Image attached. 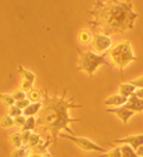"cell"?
<instances>
[{"label": "cell", "mask_w": 143, "mask_h": 157, "mask_svg": "<svg viewBox=\"0 0 143 157\" xmlns=\"http://www.w3.org/2000/svg\"><path fill=\"white\" fill-rule=\"evenodd\" d=\"M67 90L64 89L61 95L54 92L53 95L43 90V106L38 114V125L47 133V139L51 143L57 142V138L66 131L70 135H75L70 124L81 121V118H75L70 114L71 109H81L82 104H77L74 98H67Z\"/></svg>", "instance_id": "cell-1"}, {"label": "cell", "mask_w": 143, "mask_h": 157, "mask_svg": "<svg viewBox=\"0 0 143 157\" xmlns=\"http://www.w3.org/2000/svg\"><path fill=\"white\" fill-rule=\"evenodd\" d=\"M89 14L93 17L88 21L90 28L103 31L106 35L134 29L135 21L139 17L134 11V3L122 0H96Z\"/></svg>", "instance_id": "cell-2"}, {"label": "cell", "mask_w": 143, "mask_h": 157, "mask_svg": "<svg viewBox=\"0 0 143 157\" xmlns=\"http://www.w3.org/2000/svg\"><path fill=\"white\" fill-rule=\"evenodd\" d=\"M108 57H110L111 65L117 67L119 72L124 71V68L128 64L137 61V57L135 56L132 44L129 40H122L119 43H117L115 46H113L108 50Z\"/></svg>", "instance_id": "cell-3"}, {"label": "cell", "mask_w": 143, "mask_h": 157, "mask_svg": "<svg viewBox=\"0 0 143 157\" xmlns=\"http://www.w3.org/2000/svg\"><path fill=\"white\" fill-rule=\"evenodd\" d=\"M79 53V60H78V70L79 71L86 72L89 77H93L95 72L97 71V68L100 65H111V63L107 60L106 54H97L92 50H78Z\"/></svg>", "instance_id": "cell-4"}, {"label": "cell", "mask_w": 143, "mask_h": 157, "mask_svg": "<svg viewBox=\"0 0 143 157\" xmlns=\"http://www.w3.org/2000/svg\"><path fill=\"white\" fill-rule=\"evenodd\" d=\"M60 136L72 140V142H74L79 149H82V150H86V151H100V153H104V149L101 147V146L96 145L95 142H92V140L88 139V138L75 136V135H70V133H68V135H67V133H61Z\"/></svg>", "instance_id": "cell-5"}, {"label": "cell", "mask_w": 143, "mask_h": 157, "mask_svg": "<svg viewBox=\"0 0 143 157\" xmlns=\"http://www.w3.org/2000/svg\"><path fill=\"white\" fill-rule=\"evenodd\" d=\"M90 44H92L95 53L104 54L108 53V50L113 48V39L110 35H106V33H96L93 35V40Z\"/></svg>", "instance_id": "cell-6"}, {"label": "cell", "mask_w": 143, "mask_h": 157, "mask_svg": "<svg viewBox=\"0 0 143 157\" xmlns=\"http://www.w3.org/2000/svg\"><path fill=\"white\" fill-rule=\"evenodd\" d=\"M111 145H128L136 150L139 146L143 145V133H140V135H131V136H125V138H119V139L111 142Z\"/></svg>", "instance_id": "cell-7"}, {"label": "cell", "mask_w": 143, "mask_h": 157, "mask_svg": "<svg viewBox=\"0 0 143 157\" xmlns=\"http://www.w3.org/2000/svg\"><path fill=\"white\" fill-rule=\"evenodd\" d=\"M107 113L115 114V116L118 117L122 122H124V124H128V121L134 117L135 111L126 109L125 106H119V107H110V109H107Z\"/></svg>", "instance_id": "cell-8"}, {"label": "cell", "mask_w": 143, "mask_h": 157, "mask_svg": "<svg viewBox=\"0 0 143 157\" xmlns=\"http://www.w3.org/2000/svg\"><path fill=\"white\" fill-rule=\"evenodd\" d=\"M124 106H125L126 109L135 111V113H140V111H143V100L139 99V98H136L135 95H132L131 98H128V100H126V103L124 104Z\"/></svg>", "instance_id": "cell-9"}, {"label": "cell", "mask_w": 143, "mask_h": 157, "mask_svg": "<svg viewBox=\"0 0 143 157\" xmlns=\"http://www.w3.org/2000/svg\"><path fill=\"white\" fill-rule=\"evenodd\" d=\"M126 100H128V99H126L125 96L113 95V96H110V98L106 99L104 104L106 106H110V107H119V106H124V104L126 103Z\"/></svg>", "instance_id": "cell-10"}, {"label": "cell", "mask_w": 143, "mask_h": 157, "mask_svg": "<svg viewBox=\"0 0 143 157\" xmlns=\"http://www.w3.org/2000/svg\"><path fill=\"white\" fill-rule=\"evenodd\" d=\"M43 106V101H36V103H31L27 109L22 110V114L25 117H35L36 114H39L40 109Z\"/></svg>", "instance_id": "cell-11"}, {"label": "cell", "mask_w": 143, "mask_h": 157, "mask_svg": "<svg viewBox=\"0 0 143 157\" xmlns=\"http://www.w3.org/2000/svg\"><path fill=\"white\" fill-rule=\"evenodd\" d=\"M118 89H119V95L125 96L126 99H128V98H131V96L135 93V90H136V88H135V86L132 85L131 82H126V83H119V85H118Z\"/></svg>", "instance_id": "cell-12"}, {"label": "cell", "mask_w": 143, "mask_h": 157, "mask_svg": "<svg viewBox=\"0 0 143 157\" xmlns=\"http://www.w3.org/2000/svg\"><path fill=\"white\" fill-rule=\"evenodd\" d=\"M92 40H93V35L90 31H88V29L79 31V33H78V42H79L81 44L88 46V44L92 43Z\"/></svg>", "instance_id": "cell-13"}, {"label": "cell", "mask_w": 143, "mask_h": 157, "mask_svg": "<svg viewBox=\"0 0 143 157\" xmlns=\"http://www.w3.org/2000/svg\"><path fill=\"white\" fill-rule=\"evenodd\" d=\"M28 100L31 103H36V101H43V90L39 89H31L28 90Z\"/></svg>", "instance_id": "cell-14"}, {"label": "cell", "mask_w": 143, "mask_h": 157, "mask_svg": "<svg viewBox=\"0 0 143 157\" xmlns=\"http://www.w3.org/2000/svg\"><path fill=\"white\" fill-rule=\"evenodd\" d=\"M18 74L21 75L24 81H28V82H31V83H33V82H35V79H36V75L33 74L32 71H29V70L24 68L22 65H20V67H18Z\"/></svg>", "instance_id": "cell-15"}, {"label": "cell", "mask_w": 143, "mask_h": 157, "mask_svg": "<svg viewBox=\"0 0 143 157\" xmlns=\"http://www.w3.org/2000/svg\"><path fill=\"white\" fill-rule=\"evenodd\" d=\"M40 143H42V136H40L39 133H36V132H32V133H31L29 140H28V146H27V147L28 149H35L36 146H39Z\"/></svg>", "instance_id": "cell-16"}, {"label": "cell", "mask_w": 143, "mask_h": 157, "mask_svg": "<svg viewBox=\"0 0 143 157\" xmlns=\"http://www.w3.org/2000/svg\"><path fill=\"white\" fill-rule=\"evenodd\" d=\"M9 140L13 143V146H15V149L22 147V146H24V143H22V133L21 132H15V133H13V135H10Z\"/></svg>", "instance_id": "cell-17"}, {"label": "cell", "mask_w": 143, "mask_h": 157, "mask_svg": "<svg viewBox=\"0 0 143 157\" xmlns=\"http://www.w3.org/2000/svg\"><path fill=\"white\" fill-rule=\"evenodd\" d=\"M36 127H38V120H36V117H27V122H25V125L22 127V131H32L36 129Z\"/></svg>", "instance_id": "cell-18"}, {"label": "cell", "mask_w": 143, "mask_h": 157, "mask_svg": "<svg viewBox=\"0 0 143 157\" xmlns=\"http://www.w3.org/2000/svg\"><path fill=\"white\" fill-rule=\"evenodd\" d=\"M0 101L6 107H11L15 104L14 98H13V95H10V93H0Z\"/></svg>", "instance_id": "cell-19"}, {"label": "cell", "mask_w": 143, "mask_h": 157, "mask_svg": "<svg viewBox=\"0 0 143 157\" xmlns=\"http://www.w3.org/2000/svg\"><path fill=\"white\" fill-rule=\"evenodd\" d=\"M121 154H122V157H137L136 150H135L134 147H131V146H128V145H122L121 146Z\"/></svg>", "instance_id": "cell-20"}, {"label": "cell", "mask_w": 143, "mask_h": 157, "mask_svg": "<svg viewBox=\"0 0 143 157\" xmlns=\"http://www.w3.org/2000/svg\"><path fill=\"white\" fill-rule=\"evenodd\" d=\"M14 118H13L11 116H4L3 118L0 120V127L2 128H11V127H14Z\"/></svg>", "instance_id": "cell-21"}, {"label": "cell", "mask_w": 143, "mask_h": 157, "mask_svg": "<svg viewBox=\"0 0 143 157\" xmlns=\"http://www.w3.org/2000/svg\"><path fill=\"white\" fill-rule=\"evenodd\" d=\"M11 95H13V98H14V100H15V101H18V100H24V99H28V93L25 92V90H22L21 88L17 89V90H14V92L11 93Z\"/></svg>", "instance_id": "cell-22"}, {"label": "cell", "mask_w": 143, "mask_h": 157, "mask_svg": "<svg viewBox=\"0 0 143 157\" xmlns=\"http://www.w3.org/2000/svg\"><path fill=\"white\" fill-rule=\"evenodd\" d=\"M28 151L29 150H28V147H25V146H22V147H17L11 154H10V157H27Z\"/></svg>", "instance_id": "cell-23"}, {"label": "cell", "mask_w": 143, "mask_h": 157, "mask_svg": "<svg viewBox=\"0 0 143 157\" xmlns=\"http://www.w3.org/2000/svg\"><path fill=\"white\" fill-rule=\"evenodd\" d=\"M99 157H122L121 147H114V149H111L110 151H107V153H103L101 156H99Z\"/></svg>", "instance_id": "cell-24"}, {"label": "cell", "mask_w": 143, "mask_h": 157, "mask_svg": "<svg viewBox=\"0 0 143 157\" xmlns=\"http://www.w3.org/2000/svg\"><path fill=\"white\" fill-rule=\"evenodd\" d=\"M22 114V110L21 109H18L17 106H11V107H9V116H11L13 118H15V117H18V116H21Z\"/></svg>", "instance_id": "cell-25"}, {"label": "cell", "mask_w": 143, "mask_h": 157, "mask_svg": "<svg viewBox=\"0 0 143 157\" xmlns=\"http://www.w3.org/2000/svg\"><path fill=\"white\" fill-rule=\"evenodd\" d=\"M25 122H27V117L24 116V114H21V116H18V117H15L14 118V124L17 125V127H24L25 125Z\"/></svg>", "instance_id": "cell-26"}, {"label": "cell", "mask_w": 143, "mask_h": 157, "mask_svg": "<svg viewBox=\"0 0 143 157\" xmlns=\"http://www.w3.org/2000/svg\"><path fill=\"white\" fill-rule=\"evenodd\" d=\"M31 104V101L28 100V99H24V100H18V101H15V106L18 107V109H21V110H24V109H27L28 106Z\"/></svg>", "instance_id": "cell-27"}, {"label": "cell", "mask_w": 143, "mask_h": 157, "mask_svg": "<svg viewBox=\"0 0 143 157\" xmlns=\"http://www.w3.org/2000/svg\"><path fill=\"white\" fill-rule=\"evenodd\" d=\"M22 143H24V146L27 147L28 146V140H29L31 138V133H32V131H22Z\"/></svg>", "instance_id": "cell-28"}, {"label": "cell", "mask_w": 143, "mask_h": 157, "mask_svg": "<svg viewBox=\"0 0 143 157\" xmlns=\"http://www.w3.org/2000/svg\"><path fill=\"white\" fill-rule=\"evenodd\" d=\"M131 83L136 89H143V77H139V78H136V79H132Z\"/></svg>", "instance_id": "cell-29"}, {"label": "cell", "mask_w": 143, "mask_h": 157, "mask_svg": "<svg viewBox=\"0 0 143 157\" xmlns=\"http://www.w3.org/2000/svg\"><path fill=\"white\" fill-rule=\"evenodd\" d=\"M28 150H29V149H28ZM27 157H49L47 154L46 153H39V151H28V154H27Z\"/></svg>", "instance_id": "cell-30"}, {"label": "cell", "mask_w": 143, "mask_h": 157, "mask_svg": "<svg viewBox=\"0 0 143 157\" xmlns=\"http://www.w3.org/2000/svg\"><path fill=\"white\" fill-rule=\"evenodd\" d=\"M32 88H33V83L28 82V81H22V83H21V89H22V90H25V92L28 93V90H31Z\"/></svg>", "instance_id": "cell-31"}, {"label": "cell", "mask_w": 143, "mask_h": 157, "mask_svg": "<svg viewBox=\"0 0 143 157\" xmlns=\"http://www.w3.org/2000/svg\"><path fill=\"white\" fill-rule=\"evenodd\" d=\"M134 95L136 96V98H139V99H142L143 100V89H136Z\"/></svg>", "instance_id": "cell-32"}, {"label": "cell", "mask_w": 143, "mask_h": 157, "mask_svg": "<svg viewBox=\"0 0 143 157\" xmlns=\"http://www.w3.org/2000/svg\"><path fill=\"white\" fill-rule=\"evenodd\" d=\"M136 154H137V157H143V145L136 149Z\"/></svg>", "instance_id": "cell-33"}]
</instances>
